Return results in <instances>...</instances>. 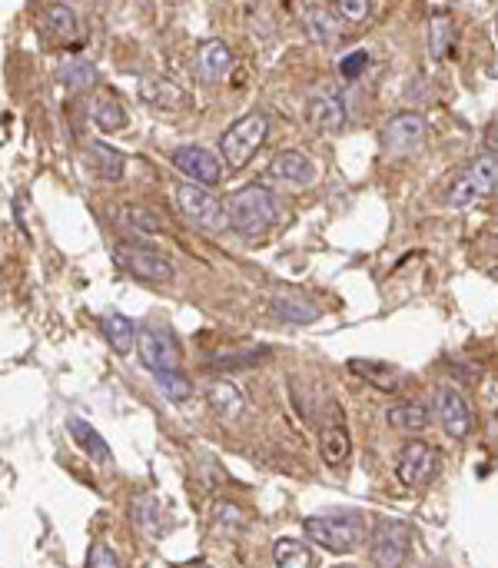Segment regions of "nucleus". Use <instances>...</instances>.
Listing matches in <instances>:
<instances>
[{
	"instance_id": "nucleus-1",
	"label": "nucleus",
	"mask_w": 498,
	"mask_h": 568,
	"mask_svg": "<svg viewBox=\"0 0 498 568\" xmlns=\"http://www.w3.org/2000/svg\"><path fill=\"white\" fill-rule=\"evenodd\" d=\"M230 206V223L233 230L246 236V240H256V236L269 233L283 216V206H279L276 193L266 187H243L240 193H233V200L226 203Z\"/></svg>"
},
{
	"instance_id": "nucleus-2",
	"label": "nucleus",
	"mask_w": 498,
	"mask_h": 568,
	"mask_svg": "<svg viewBox=\"0 0 498 568\" xmlns=\"http://www.w3.org/2000/svg\"><path fill=\"white\" fill-rule=\"evenodd\" d=\"M306 535L316 545H323L332 555H349L359 549V542L366 539V519L359 512H329V515H309L306 519Z\"/></svg>"
},
{
	"instance_id": "nucleus-3",
	"label": "nucleus",
	"mask_w": 498,
	"mask_h": 568,
	"mask_svg": "<svg viewBox=\"0 0 498 568\" xmlns=\"http://www.w3.org/2000/svg\"><path fill=\"white\" fill-rule=\"evenodd\" d=\"M269 140V117L266 113H246L236 123L226 127V133L220 137V153L226 160V167L230 170H243L249 160L256 157L259 150H263V143Z\"/></svg>"
},
{
	"instance_id": "nucleus-4",
	"label": "nucleus",
	"mask_w": 498,
	"mask_h": 568,
	"mask_svg": "<svg viewBox=\"0 0 498 568\" xmlns=\"http://www.w3.org/2000/svg\"><path fill=\"white\" fill-rule=\"evenodd\" d=\"M176 206L193 226L206 233H223L230 230V206L206 187H193V183H180L176 187Z\"/></svg>"
},
{
	"instance_id": "nucleus-5",
	"label": "nucleus",
	"mask_w": 498,
	"mask_h": 568,
	"mask_svg": "<svg viewBox=\"0 0 498 568\" xmlns=\"http://www.w3.org/2000/svg\"><path fill=\"white\" fill-rule=\"evenodd\" d=\"M137 353H140V363L147 366L153 376L166 373V369H180V359H183L180 343H176V336L163 323H143L140 326Z\"/></svg>"
},
{
	"instance_id": "nucleus-6",
	"label": "nucleus",
	"mask_w": 498,
	"mask_h": 568,
	"mask_svg": "<svg viewBox=\"0 0 498 568\" xmlns=\"http://www.w3.org/2000/svg\"><path fill=\"white\" fill-rule=\"evenodd\" d=\"M412 552V529L399 519H379L372 529V545H369V559L379 568H399L406 565Z\"/></svg>"
},
{
	"instance_id": "nucleus-7",
	"label": "nucleus",
	"mask_w": 498,
	"mask_h": 568,
	"mask_svg": "<svg viewBox=\"0 0 498 568\" xmlns=\"http://www.w3.org/2000/svg\"><path fill=\"white\" fill-rule=\"evenodd\" d=\"M425 137H429V123H425L422 113H399V117H392L386 127H382L379 143L386 157L402 160V157H412L415 150H422Z\"/></svg>"
},
{
	"instance_id": "nucleus-8",
	"label": "nucleus",
	"mask_w": 498,
	"mask_h": 568,
	"mask_svg": "<svg viewBox=\"0 0 498 568\" xmlns=\"http://www.w3.org/2000/svg\"><path fill=\"white\" fill-rule=\"evenodd\" d=\"M113 260H117L120 270L133 273V276H137V280H143V283H170L173 276H176L173 263L166 260L163 253L147 250V246H127V243H120L117 250H113Z\"/></svg>"
},
{
	"instance_id": "nucleus-9",
	"label": "nucleus",
	"mask_w": 498,
	"mask_h": 568,
	"mask_svg": "<svg viewBox=\"0 0 498 568\" xmlns=\"http://www.w3.org/2000/svg\"><path fill=\"white\" fill-rule=\"evenodd\" d=\"M435 472H439V452H435L429 442L412 439L402 446L399 462H396V475L402 485L419 489V485H429L435 479Z\"/></svg>"
},
{
	"instance_id": "nucleus-10",
	"label": "nucleus",
	"mask_w": 498,
	"mask_h": 568,
	"mask_svg": "<svg viewBox=\"0 0 498 568\" xmlns=\"http://www.w3.org/2000/svg\"><path fill=\"white\" fill-rule=\"evenodd\" d=\"M432 416L445 429V436L452 439H465L475 426L469 402L462 399V392H455L449 386H439L432 392Z\"/></svg>"
},
{
	"instance_id": "nucleus-11",
	"label": "nucleus",
	"mask_w": 498,
	"mask_h": 568,
	"mask_svg": "<svg viewBox=\"0 0 498 568\" xmlns=\"http://www.w3.org/2000/svg\"><path fill=\"white\" fill-rule=\"evenodd\" d=\"M319 452H323V462L329 469H339L342 462L349 459V452H352L346 416H342V409L336 406V402L326 409L323 426H319Z\"/></svg>"
},
{
	"instance_id": "nucleus-12",
	"label": "nucleus",
	"mask_w": 498,
	"mask_h": 568,
	"mask_svg": "<svg viewBox=\"0 0 498 568\" xmlns=\"http://www.w3.org/2000/svg\"><path fill=\"white\" fill-rule=\"evenodd\" d=\"M173 167L186 173L190 180L196 183H206V187H216V183L223 180V163L220 157H216L213 150H206V147H180L173 153Z\"/></svg>"
},
{
	"instance_id": "nucleus-13",
	"label": "nucleus",
	"mask_w": 498,
	"mask_h": 568,
	"mask_svg": "<svg viewBox=\"0 0 498 568\" xmlns=\"http://www.w3.org/2000/svg\"><path fill=\"white\" fill-rule=\"evenodd\" d=\"M306 120L319 133H339L346 127V100L332 90H316L306 100Z\"/></svg>"
},
{
	"instance_id": "nucleus-14",
	"label": "nucleus",
	"mask_w": 498,
	"mask_h": 568,
	"mask_svg": "<svg viewBox=\"0 0 498 568\" xmlns=\"http://www.w3.org/2000/svg\"><path fill=\"white\" fill-rule=\"evenodd\" d=\"M316 177V170H313V160L306 157V153H299V150H283V153H276L273 160H269V167H266V180H276V183H286V187H309Z\"/></svg>"
},
{
	"instance_id": "nucleus-15",
	"label": "nucleus",
	"mask_w": 498,
	"mask_h": 568,
	"mask_svg": "<svg viewBox=\"0 0 498 568\" xmlns=\"http://www.w3.org/2000/svg\"><path fill=\"white\" fill-rule=\"evenodd\" d=\"M233 70V50L226 47V40H206L196 54V74L203 84H220V80Z\"/></svg>"
},
{
	"instance_id": "nucleus-16",
	"label": "nucleus",
	"mask_w": 498,
	"mask_h": 568,
	"mask_svg": "<svg viewBox=\"0 0 498 568\" xmlns=\"http://www.w3.org/2000/svg\"><path fill=\"white\" fill-rule=\"evenodd\" d=\"M269 309H273L276 319H283V323H316L319 319V306L313 299H306L303 293H296V289H279V293L269 299Z\"/></svg>"
},
{
	"instance_id": "nucleus-17",
	"label": "nucleus",
	"mask_w": 498,
	"mask_h": 568,
	"mask_svg": "<svg viewBox=\"0 0 498 568\" xmlns=\"http://www.w3.org/2000/svg\"><path fill=\"white\" fill-rule=\"evenodd\" d=\"M349 369H352V373H356L359 379L372 382V386L382 389V392H399L402 386H406V376H402L396 366L376 363V359H349Z\"/></svg>"
},
{
	"instance_id": "nucleus-18",
	"label": "nucleus",
	"mask_w": 498,
	"mask_h": 568,
	"mask_svg": "<svg viewBox=\"0 0 498 568\" xmlns=\"http://www.w3.org/2000/svg\"><path fill=\"white\" fill-rule=\"evenodd\" d=\"M67 432H70V439L77 442V449H80V452H87V456H90L93 462H110V459H113V456H110L107 439H103L100 432L90 426L87 419L70 416V419H67Z\"/></svg>"
},
{
	"instance_id": "nucleus-19",
	"label": "nucleus",
	"mask_w": 498,
	"mask_h": 568,
	"mask_svg": "<svg viewBox=\"0 0 498 568\" xmlns=\"http://www.w3.org/2000/svg\"><path fill=\"white\" fill-rule=\"evenodd\" d=\"M206 402L220 419H240L246 409L243 392L233 386V382H210L206 386Z\"/></svg>"
},
{
	"instance_id": "nucleus-20",
	"label": "nucleus",
	"mask_w": 498,
	"mask_h": 568,
	"mask_svg": "<svg viewBox=\"0 0 498 568\" xmlns=\"http://www.w3.org/2000/svg\"><path fill=\"white\" fill-rule=\"evenodd\" d=\"M140 97L157 110H183L186 103H190L180 87L170 84V80H160V77L140 80Z\"/></svg>"
},
{
	"instance_id": "nucleus-21",
	"label": "nucleus",
	"mask_w": 498,
	"mask_h": 568,
	"mask_svg": "<svg viewBox=\"0 0 498 568\" xmlns=\"http://www.w3.org/2000/svg\"><path fill=\"white\" fill-rule=\"evenodd\" d=\"M87 157L93 163V170L100 173V180H110V183L123 180V170H127V157H123L120 150H113L110 143L90 140L87 143Z\"/></svg>"
},
{
	"instance_id": "nucleus-22",
	"label": "nucleus",
	"mask_w": 498,
	"mask_h": 568,
	"mask_svg": "<svg viewBox=\"0 0 498 568\" xmlns=\"http://www.w3.org/2000/svg\"><path fill=\"white\" fill-rule=\"evenodd\" d=\"M90 120L97 123L103 133H117L127 127V110L120 107V100L113 94H100L90 103Z\"/></svg>"
},
{
	"instance_id": "nucleus-23",
	"label": "nucleus",
	"mask_w": 498,
	"mask_h": 568,
	"mask_svg": "<svg viewBox=\"0 0 498 568\" xmlns=\"http://www.w3.org/2000/svg\"><path fill=\"white\" fill-rule=\"evenodd\" d=\"M303 24L309 30V37L316 40V44H336L342 37V24L336 14H329L323 7H306L303 10Z\"/></svg>"
},
{
	"instance_id": "nucleus-24",
	"label": "nucleus",
	"mask_w": 498,
	"mask_h": 568,
	"mask_svg": "<svg viewBox=\"0 0 498 568\" xmlns=\"http://www.w3.org/2000/svg\"><path fill=\"white\" fill-rule=\"evenodd\" d=\"M386 422L399 432H422V429H429L432 409L419 406V402H402V406H392L386 412Z\"/></svg>"
},
{
	"instance_id": "nucleus-25",
	"label": "nucleus",
	"mask_w": 498,
	"mask_h": 568,
	"mask_svg": "<svg viewBox=\"0 0 498 568\" xmlns=\"http://www.w3.org/2000/svg\"><path fill=\"white\" fill-rule=\"evenodd\" d=\"M103 336H107V343L117 349V353H127V349L137 346V326H133L130 316L123 313H110L103 316Z\"/></svg>"
},
{
	"instance_id": "nucleus-26",
	"label": "nucleus",
	"mask_w": 498,
	"mask_h": 568,
	"mask_svg": "<svg viewBox=\"0 0 498 568\" xmlns=\"http://www.w3.org/2000/svg\"><path fill=\"white\" fill-rule=\"evenodd\" d=\"M60 80H64V87L67 90H74V94H87V90L97 84V67L90 64V60H83V57H74V60H67L64 67H60Z\"/></svg>"
},
{
	"instance_id": "nucleus-27",
	"label": "nucleus",
	"mask_w": 498,
	"mask_h": 568,
	"mask_svg": "<svg viewBox=\"0 0 498 568\" xmlns=\"http://www.w3.org/2000/svg\"><path fill=\"white\" fill-rule=\"evenodd\" d=\"M273 565H279V568H309V565H316V559H313V552H309L303 542L279 539L273 545Z\"/></svg>"
},
{
	"instance_id": "nucleus-28",
	"label": "nucleus",
	"mask_w": 498,
	"mask_h": 568,
	"mask_svg": "<svg viewBox=\"0 0 498 568\" xmlns=\"http://www.w3.org/2000/svg\"><path fill=\"white\" fill-rule=\"evenodd\" d=\"M452 44H455V24L449 14H435L432 24H429V50L435 60L449 57L452 54Z\"/></svg>"
},
{
	"instance_id": "nucleus-29",
	"label": "nucleus",
	"mask_w": 498,
	"mask_h": 568,
	"mask_svg": "<svg viewBox=\"0 0 498 568\" xmlns=\"http://www.w3.org/2000/svg\"><path fill=\"white\" fill-rule=\"evenodd\" d=\"M482 187L479 183H475V177L469 170H462L459 177H455L452 183H449V190H445V203L449 206H455V210H459V206H472L475 200H482Z\"/></svg>"
},
{
	"instance_id": "nucleus-30",
	"label": "nucleus",
	"mask_w": 498,
	"mask_h": 568,
	"mask_svg": "<svg viewBox=\"0 0 498 568\" xmlns=\"http://www.w3.org/2000/svg\"><path fill=\"white\" fill-rule=\"evenodd\" d=\"M160 519H163V509H160L157 495H137V502H133V522H137L147 535H157Z\"/></svg>"
},
{
	"instance_id": "nucleus-31",
	"label": "nucleus",
	"mask_w": 498,
	"mask_h": 568,
	"mask_svg": "<svg viewBox=\"0 0 498 568\" xmlns=\"http://www.w3.org/2000/svg\"><path fill=\"white\" fill-rule=\"evenodd\" d=\"M44 20H47L50 34H57V37H64V40L77 37V30H80V20L74 14V7H67V4H50Z\"/></svg>"
},
{
	"instance_id": "nucleus-32",
	"label": "nucleus",
	"mask_w": 498,
	"mask_h": 568,
	"mask_svg": "<svg viewBox=\"0 0 498 568\" xmlns=\"http://www.w3.org/2000/svg\"><path fill=\"white\" fill-rule=\"evenodd\" d=\"M157 386L163 389V396L170 402H186L193 396V382L186 379L180 369H166V373H157Z\"/></svg>"
},
{
	"instance_id": "nucleus-33",
	"label": "nucleus",
	"mask_w": 498,
	"mask_h": 568,
	"mask_svg": "<svg viewBox=\"0 0 498 568\" xmlns=\"http://www.w3.org/2000/svg\"><path fill=\"white\" fill-rule=\"evenodd\" d=\"M465 170L475 177V183L482 187V193H492L498 187V157H495V153H482V157H475Z\"/></svg>"
},
{
	"instance_id": "nucleus-34",
	"label": "nucleus",
	"mask_w": 498,
	"mask_h": 568,
	"mask_svg": "<svg viewBox=\"0 0 498 568\" xmlns=\"http://www.w3.org/2000/svg\"><path fill=\"white\" fill-rule=\"evenodd\" d=\"M332 4H336V14L349 24H362L372 10V0H332Z\"/></svg>"
},
{
	"instance_id": "nucleus-35",
	"label": "nucleus",
	"mask_w": 498,
	"mask_h": 568,
	"mask_svg": "<svg viewBox=\"0 0 498 568\" xmlns=\"http://www.w3.org/2000/svg\"><path fill=\"white\" fill-rule=\"evenodd\" d=\"M87 568H120V555L110 545H90Z\"/></svg>"
},
{
	"instance_id": "nucleus-36",
	"label": "nucleus",
	"mask_w": 498,
	"mask_h": 568,
	"mask_svg": "<svg viewBox=\"0 0 498 568\" xmlns=\"http://www.w3.org/2000/svg\"><path fill=\"white\" fill-rule=\"evenodd\" d=\"M366 67H369V54H366V50H352L349 57L339 60V74L346 77V80H356Z\"/></svg>"
},
{
	"instance_id": "nucleus-37",
	"label": "nucleus",
	"mask_w": 498,
	"mask_h": 568,
	"mask_svg": "<svg viewBox=\"0 0 498 568\" xmlns=\"http://www.w3.org/2000/svg\"><path fill=\"white\" fill-rule=\"evenodd\" d=\"M263 356H266V349H259V353H243V356H223V359H213L210 366L223 369V373H230V369H246V366L259 363V359H263Z\"/></svg>"
},
{
	"instance_id": "nucleus-38",
	"label": "nucleus",
	"mask_w": 498,
	"mask_h": 568,
	"mask_svg": "<svg viewBox=\"0 0 498 568\" xmlns=\"http://www.w3.org/2000/svg\"><path fill=\"white\" fill-rule=\"evenodd\" d=\"M127 220H130V226H137L140 233H160V220L150 210H140V206H130Z\"/></svg>"
},
{
	"instance_id": "nucleus-39",
	"label": "nucleus",
	"mask_w": 498,
	"mask_h": 568,
	"mask_svg": "<svg viewBox=\"0 0 498 568\" xmlns=\"http://www.w3.org/2000/svg\"><path fill=\"white\" fill-rule=\"evenodd\" d=\"M485 147H489V153H495V157H498V127H492L489 133H485Z\"/></svg>"
},
{
	"instance_id": "nucleus-40",
	"label": "nucleus",
	"mask_w": 498,
	"mask_h": 568,
	"mask_svg": "<svg viewBox=\"0 0 498 568\" xmlns=\"http://www.w3.org/2000/svg\"><path fill=\"white\" fill-rule=\"evenodd\" d=\"M140 7H147V10H150V7H153V0H140Z\"/></svg>"
},
{
	"instance_id": "nucleus-41",
	"label": "nucleus",
	"mask_w": 498,
	"mask_h": 568,
	"mask_svg": "<svg viewBox=\"0 0 498 568\" xmlns=\"http://www.w3.org/2000/svg\"><path fill=\"white\" fill-rule=\"evenodd\" d=\"M495 243H498V236H495Z\"/></svg>"
}]
</instances>
